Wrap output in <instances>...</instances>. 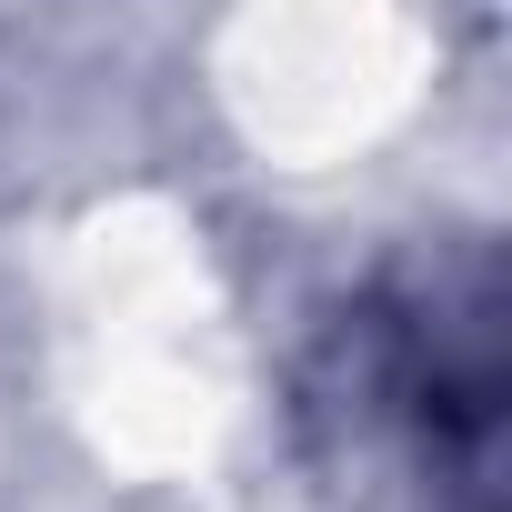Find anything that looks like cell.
<instances>
[{
  "instance_id": "6da1fadb",
  "label": "cell",
  "mask_w": 512,
  "mask_h": 512,
  "mask_svg": "<svg viewBox=\"0 0 512 512\" xmlns=\"http://www.w3.org/2000/svg\"><path fill=\"white\" fill-rule=\"evenodd\" d=\"M502 282L482 251L352 292L302 362V432L362 482H462L502 432Z\"/></svg>"
}]
</instances>
